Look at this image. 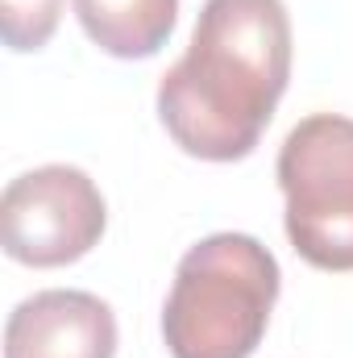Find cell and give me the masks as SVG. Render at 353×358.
<instances>
[{"label":"cell","mask_w":353,"mask_h":358,"mask_svg":"<svg viewBox=\"0 0 353 358\" xmlns=\"http://www.w3.org/2000/svg\"><path fill=\"white\" fill-rule=\"evenodd\" d=\"M108 208L96 179L80 167L50 163L17 176L0 196V242L21 267L80 263L104 238Z\"/></svg>","instance_id":"obj_4"},{"label":"cell","mask_w":353,"mask_h":358,"mask_svg":"<svg viewBox=\"0 0 353 358\" xmlns=\"http://www.w3.org/2000/svg\"><path fill=\"white\" fill-rule=\"evenodd\" d=\"M91 42L112 59H150L167 46L179 0H71Z\"/></svg>","instance_id":"obj_6"},{"label":"cell","mask_w":353,"mask_h":358,"mask_svg":"<svg viewBox=\"0 0 353 358\" xmlns=\"http://www.w3.org/2000/svg\"><path fill=\"white\" fill-rule=\"evenodd\" d=\"M117 317L112 308L80 287L33 292L8 313L4 358H112Z\"/></svg>","instance_id":"obj_5"},{"label":"cell","mask_w":353,"mask_h":358,"mask_svg":"<svg viewBox=\"0 0 353 358\" xmlns=\"http://www.w3.org/2000/svg\"><path fill=\"white\" fill-rule=\"evenodd\" d=\"M278 263L250 234H212L175 267L163 308V342L171 358H250L266 338Z\"/></svg>","instance_id":"obj_2"},{"label":"cell","mask_w":353,"mask_h":358,"mask_svg":"<svg viewBox=\"0 0 353 358\" xmlns=\"http://www.w3.org/2000/svg\"><path fill=\"white\" fill-rule=\"evenodd\" d=\"M274 171L295 255L320 271H353V121L341 113L303 117Z\"/></svg>","instance_id":"obj_3"},{"label":"cell","mask_w":353,"mask_h":358,"mask_svg":"<svg viewBox=\"0 0 353 358\" xmlns=\"http://www.w3.org/2000/svg\"><path fill=\"white\" fill-rule=\"evenodd\" d=\"M63 17V0H0V34L17 55L42 50Z\"/></svg>","instance_id":"obj_7"},{"label":"cell","mask_w":353,"mask_h":358,"mask_svg":"<svg viewBox=\"0 0 353 358\" xmlns=\"http://www.w3.org/2000/svg\"><path fill=\"white\" fill-rule=\"evenodd\" d=\"M287 80L283 0H204L187 55L158 80V117L183 155L237 163L258 150Z\"/></svg>","instance_id":"obj_1"}]
</instances>
